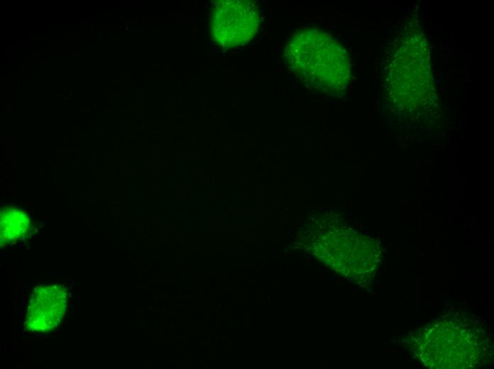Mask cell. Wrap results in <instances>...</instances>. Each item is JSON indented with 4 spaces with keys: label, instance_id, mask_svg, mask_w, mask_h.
<instances>
[{
    "label": "cell",
    "instance_id": "obj_4",
    "mask_svg": "<svg viewBox=\"0 0 494 369\" xmlns=\"http://www.w3.org/2000/svg\"><path fill=\"white\" fill-rule=\"evenodd\" d=\"M67 291L59 285H40L28 302L25 326L28 331L47 332L62 320L67 308Z\"/></svg>",
    "mask_w": 494,
    "mask_h": 369
},
{
    "label": "cell",
    "instance_id": "obj_3",
    "mask_svg": "<svg viewBox=\"0 0 494 369\" xmlns=\"http://www.w3.org/2000/svg\"><path fill=\"white\" fill-rule=\"evenodd\" d=\"M259 22V13L253 1H217L212 15V35L221 47L230 48L241 45L254 36Z\"/></svg>",
    "mask_w": 494,
    "mask_h": 369
},
{
    "label": "cell",
    "instance_id": "obj_1",
    "mask_svg": "<svg viewBox=\"0 0 494 369\" xmlns=\"http://www.w3.org/2000/svg\"><path fill=\"white\" fill-rule=\"evenodd\" d=\"M307 247L325 265L356 282L370 279L380 259L378 241L347 227L338 218H312Z\"/></svg>",
    "mask_w": 494,
    "mask_h": 369
},
{
    "label": "cell",
    "instance_id": "obj_5",
    "mask_svg": "<svg viewBox=\"0 0 494 369\" xmlns=\"http://www.w3.org/2000/svg\"><path fill=\"white\" fill-rule=\"evenodd\" d=\"M1 246L17 241L29 231L31 221L28 215L15 207H5L1 211Z\"/></svg>",
    "mask_w": 494,
    "mask_h": 369
},
{
    "label": "cell",
    "instance_id": "obj_2",
    "mask_svg": "<svg viewBox=\"0 0 494 369\" xmlns=\"http://www.w3.org/2000/svg\"><path fill=\"white\" fill-rule=\"evenodd\" d=\"M289 69L307 86L327 94L346 87L351 68L344 48L329 34L316 29L296 33L285 48Z\"/></svg>",
    "mask_w": 494,
    "mask_h": 369
}]
</instances>
